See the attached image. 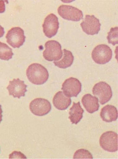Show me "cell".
<instances>
[{
  "instance_id": "obj_1",
  "label": "cell",
  "mask_w": 118,
  "mask_h": 159,
  "mask_svg": "<svg viewBox=\"0 0 118 159\" xmlns=\"http://www.w3.org/2000/svg\"><path fill=\"white\" fill-rule=\"evenodd\" d=\"M26 75L30 82L36 85L43 84L47 81L49 77L47 70L37 63H33L28 67Z\"/></svg>"
},
{
  "instance_id": "obj_2",
  "label": "cell",
  "mask_w": 118,
  "mask_h": 159,
  "mask_svg": "<svg viewBox=\"0 0 118 159\" xmlns=\"http://www.w3.org/2000/svg\"><path fill=\"white\" fill-rule=\"evenodd\" d=\"M45 50L43 52V57L49 61H58L63 57L61 45L57 41H48L45 44Z\"/></svg>"
},
{
  "instance_id": "obj_3",
  "label": "cell",
  "mask_w": 118,
  "mask_h": 159,
  "mask_svg": "<svg viewBox=\"0 0 118 159\" xmlns=\"http://www.w3.org/2000/svg\"><path fill=\"white\" fill-rule=\"evenodd\" d=\"M112 50L107 45L100 44L95 47L92 52L91 57L97 64H104L111 59Z\"/></svg>"
},
{
  "instance_id": "obj_4",
  "label": "cell",
  "mask_w": 118,
  "mask_h": 159,
  "mask_svg": "<svg viewBox=\"0 0 118 159\" xmlns=\"http://www.w3.org/2000/svg\"><path fill=\"white\" fill-rule=\"evenodd\" d=\"M92 92L103 105L109 102L112 96L110 86L105 82L101 81L96 84L93 87Z\"/></svg>"
},
{
  "instance_id": "obj_5",
  "label": "cell",
  "mask_w": 118,
  "mask_h": 159,
  "mask_svg": "<svg viewBox=\"0 0 118 159\" xmlns=\"http://www.w3.org/2000/svg\"><path fill=\"white\" fill-rule=\"evenodd\" d=\"M100 146L107 151L115 152L118 150V134L112 131L103 133L100 137Z\"/></svg>"
},
{
  "instance_id": "obj_6",
  "label": "cell",
  "mask_w": 118,
  "mask_h": 159,
  "mask_svg": "<svg viewBox=\"0 0 118 159\" xmlns=\"http://www.w3.org/2000/svg\"><path fill=\"white\" fill-rule=\"evenodd\" d=\"M7 42L11 46L19 48L25 42L26 37L22 29L19 27H15L8 31L6 35Z\"/></svg>"
},
{
  "instance_id": "obj_7",
  "label": "cell",
  "mask_w": 118,
  "mask_h": 159,
  "mask_svg": "<svg viewBox=\"0 0 118 159\" xmlns=\"http://www.w3.org/2000/svg\"><path fill=\"white\" fill-rule=\"evenodd\" d=\"M30 111L36 116H42L49 113L51 110V105L48 100L42 98H37L31 102Z\"/></svg>"
},
{
  "instance_id": "obj_8",
  "label": "cell",
  "mask_w": 118,
  "mask_h": 159,
  "mask_svg": "<svg viewBox=\"0 0 118 159\" xmlns=\"http://www.w3.org/2000/svg\"><path fill=\"white\" fill-rule=\"evenodd\" d=\"M59 14L65 20L78 21L83 18L82 11L70 5H61L58 9Z\"/></svg>"
},
{
  "instance_id": "obj_9",
  "label": "cell",
  "mask_w": 118,
  "mask_h": 159,
  "mask_svg": "<svg viewBox=\"0 0 118 159\" xmlns=\"http://www.w3.org/2000/svg\"><path fill=\"white\" fill-rule=\"evenodd\" d=\"M81 26L84 32L87 35H94L99 32L101 24L99 20L95 16L87 15L81 23Z\"/></svg>"
},
{
  "instance_id": "obj_10",
  "label": "cell",
  "mask_w": 118,
  "mask_h": 159,
  "mask_svg": "<svg viewBox=\"0 0 118 159\" xmlns=\"http://www.w3.org/2000/svg\"><path fill=\"white\" fill-rule=\"evenodd\" d=\"M58 18L55 15L50 13L46 16L44 20L42 27L45 36L51 38L57 34L59 28Z\"/></svg>"
},
{
  "instance_id": "obj_11",
  "label": "cell",
  "mask_w": 118,
  "mask_h": 159,
  "mask_svg": "<svg viewBox=\"0 0 118 159\" xmlns=\"http://www.w3.org/2000/svg\"><path fill=\"white\" fill-rule=\"evenodd\" d=\"M61 89L67 96L76 97L81 91L82 84L76 78H69L63 83Z\"/></svg>"
},
{
  "instance_id": "obj_12",
  "label": "cell",
  "mask_w": 118,
  "mask_h": 159,
  "mask_svg": "<svg viewBox=\"0 0 118 159\" xmlns=\"http://www.w3.org/2000/svg\"><path fill=\"white\" fill-rule=\"evenodd\" d=\"M27 87L23 81L19 79H14L9 82L7 89L9 91V95L19 99L22 97L25 96Z\"/></svg>"
},
{
  "instance_id": "obj_13",
  "label": "cell",
  "mask_w": 118,
  "mask_h": 159,
  "mask_svg": "<svg viewBox=\"0 0 118 159\" xmlns=\"http://www.w3.org/2000/svg\"><path fill=\"white\" fill-rule=\"evenodd\" d=\"M53 102L55 107L63 111L67 109L71 105V100L70 97L67 96L63 92L60 91L55 94Z\"/></svg>"
},
{
  "instance_id": "obj_14",
  "label": "cell",
  "mask_w": 118,
  "mask_h": 159,
  "mask_svg": "<svg viewBox=\"0 0 118 159\" xmlns=\"http://www.w3.org/2000/svg\"><path fill=\"white\" fill-rule=\"evenodd\" d=\"M81 102L85 109L89 113H94L99 109V105L98 98L93 96L91 94H85L82 98Z\"/></svg>"
},
{
  "instance_id": "obj_15",
  "label": "cell",
  "mask_w": 118,
  "mask_h": 159,
  "mask_svg": "<svg viewBox=\"0 0 118 159\" xmlns=\"http://www.w3.org/2000/svg\"><path fill=\"white\" fill-rule=\"evenodd\" d=\"M100 116L104 121L112 122L117 119V110L112 105H106L101 109Z\"/></svg>"
},
{
  "instance_id": "obj_16",
  "label": "cell",
  "mask_w": 118,
  "mask_h": 159,
  "mask_svg": "<svg viewBox=\"0 0 118 159\" xmlns=\"http://www.w3.org/2000/svg\"><path fill=\"white\" fill-rule=\"evenodd\" d=\"M84 110L80 105V103L73 102V105L70 109L68 118L72 124L76 125L81 120L83 117Z\"/></svg>"
},
{
  "instance_id": "obj_17",
  "label": "cell",
  "mask_w": 118,
  "mask_h": 159,
  "mask_svg": "<svg viewBox=\"0 0 118 159\" xmlns=\"http://www.w3.org/2000/svg\"><path fill=\"white\" fill-rule=\"evenodd\" d=\"M63 57L61 60L54 61L55 65L59 68L65 69L71 66L74 61L73 54L71 51L66 49L63 50Z\"/></svg>"
},
{
  "instance_id": "obj_18",
  "label": "cell",
  "mask_w": 118,
  "mask_h": 159,
  "mask_svg": "<svg viewBox=\"0 0 118 159\" xmlns=\"http://www.w3.org/2000/svg\"><path fill=\"white\" fill-rule=\"evenodd\" d=\"M13 55L12 49L6 43L0 42V59L7 61L11 59Z\"/></svg>"
},
{
  "instance_id": "obj_19",
  "label": "cell",
  "mask_w": 118,
  "mask_h": 159,
  "mask_svg": "<svg viewBox=\"0 0 118 159\" xmlns=\"http://www.w3.org/2000/svg\"><path fill=\"white\" fill-rule=\"evenodd\" d=\"M118 27H112L108 33L107 39L108 43L112 44L113 46L118 44Z\"/></svg>"
},
{
  "instance_id": "obj_20",
  "label": "cell",
  "mask_w": 118,
  "mask_h": 159,
  "mask_svg": "<svg viewBox=\"0 0 118 159\" xmlns=\"http://www.w3.org/2000/svg\"><path fill=\"white\" fill-rule=\"evenodd\" d=\"M73 159H93L91 153L86 149H81L77 150L73 156Z\"/></svg>"
},
{
  "instance_id": "obj_21",
  "label": "cell",
  "mask_w": 118,
  "mask_h": 159,
  "mask_svg": "<svg viewBox=\"0 0 118 159\" xmlns=\"http://www.w3.org/2000/svg\"><path fill=\"white\" fill-rule=\"evenodd\" d=\"M6 1H0V13H4L5 10V2Z\"/></svg>"
},
{
  "instance_id": "obj_22",
  "label": "cell",
  "mask_w": 118,
  "mask_h": 159,
  "mask_svg": "<svg viewBox=\"0 0 118 159\" xmlns=\"http://www.w3.org/2000/svg\"><path fill=\"white\" fill-rule=\"evenodd\" d=\"M4 34H5L4 29L3 27L0 25V38L3 36Z\"/></svg>"
},
{
  "instance_id": "obj_23",
  "label": "cell",
  "mask_w": 118,
  "mask_h": 159,
  "mask_svg": "<svg viewBox=\"0 0 118 159\" xmlns=\"http://www.w3.org/2000/svg\"><path fill=\"white\" fill-rule=\"evenodd\" d=\"M2 107L1 105H0V123L2 121Z\"/></svg>"
}]
</instances>
